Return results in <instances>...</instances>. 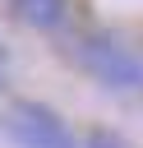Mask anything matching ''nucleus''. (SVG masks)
Wrapping results in <instances>:
<instances>
[{
	"mask_svg": "<svg viewBox=\"0 0 143 148\" xmlns=\"http://www.w3.org/2000/svg\"><path fill=\"white\" fill-rule=\"evenodd\" d=\"M69 56L88 79H97L115 92L143 88V51L129 46L125 37H115V32H88L69 46Z\"/></svg>",
	"mask_w": 143,
	"mask_h": 148,
	"instance_id": "obj_1",
	"label": "nucleus"
},
{
	"mask_svg": "<svg viewBox=\"0 0 143 148\" xmlns=\"http://www.w3.org/2000/svg\"><path fill=\"white\" fill-rule=\"evenodd\" d=\"M5 134L14 148H74L69 125L46 106V102H9L5 111Z\"/></svg>",
	"mask_w": 143,
	"mask_h": 148,
	"instance_id": "obj_2",
	"label": "nucleus"
},
{
	"mask_svg": "<svg viewBox=\"0 0 143 148\" xmlns=\"http://www.w3.org/2000/svg\"><path fill=\"white\" fill-rule=\"evenodd\" d=\"M65 9H69V0H14V14L28 28H42V32L60 28L65 23Z\"/></svg>",
	"mask_w": 143,
	"mask_h": 148,
	"instance_id": "obj_3",
	"label": "nucleus"
},
{
	"mask_svg": "<svg viewBox=\"0 0 143 148\" xmlns=\"http://www.w3.org/2000/svg\"><path fill=\"white\" fill-rule=\"evenodd\" d=\"M83 148H134V143H129V139H120L115 130H92Z\"/></svg>",
	"mask_w": 143,
	"mask_h": 148,
	"instance_id": "obj_4",
	"label": "nucleus"
}]
</instances>
